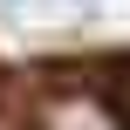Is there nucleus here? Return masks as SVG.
Segmentation results:
<instances>
[{
  "label": "nucleus",
  "instance_id": "f257e3e1",
  "mask_svg": "<svg viewBox=\"0 0 130 130\" xmlns=\"http://www.w3.org/2000/svg\"><path fill=\"white\" fill-rule=\"evenodd\" d=\"M41 130H117V123H110V110H103L96 96L69 89V96H55V103L41 110Z\"/></svg>",
  "mask_w": 130,
  "mask_h": 130
},
{
  "label": "nucleus",
  "instance_id": "f03ea898",
  "mask_svg": "<svg viewBox=\"0 0 130 130\" xmlns=\"http://www.w3.org/2000/svg\"><path fill=\"white\" fill-rule=\"evenodd\" d=\"M123 110H130V89H123Z\"/></svg>",
  "mask_w": 130,
  "mask_h": 130
}]
</instances>
